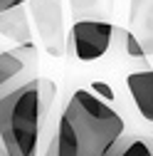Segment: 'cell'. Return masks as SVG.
I'll list each match as a JSON object with an SVG mask.
<instances>
[{
    "label": "cell",
    "mask_w": 153,
    "mask_h": 156,
    "mask_svg": "<svg viewBox=\"0 0 153 156\" xmlns=\"http://www.w3.org/2000/svg\"><path fill=\"white\" fill-rule=\"evenodd\" d=\"M54 97V82L37 77L35 82L0 99V136L10 156H37L40 129Z\"/></svg>",
    "instance_id": "obj_1"
},
{
    "label": "cell",
    "mask_w": 153,
    "mask_h": 156,
    "mask_svg": "<svg viewBox=\"0 0 153 156\" xmlns=\"http://www.w3.org/2000/svg\"><path fill=\"white\" fill-rule=\"evenodd\" d=\"M72 126L79 156H104L124 136V119L89 89H76L62 114Z\"/></svg>",
    "instance_id": "obj_2"
},
{
    "label": "cell",
    "mask_w": 153,
    "mask_h": 156,
    "mask_svg": "<svg viewBox=\"0 0 153 156\" xmlns=\"http://www.w3.org/2000/svg\"><path fill=\"white\" fill-rule=\"evenodd\" d=\"M114 40V25L101 20H79L69 27L67 50L79 62H91L106 55Z\"/></svg>",
    "instance_id": "obj_3"
},
{
    "label": "cell",
    "mask_w": 153,
    "mask_h": 156,
    "mask_svg": "<svg viewBox=\"0 0 153 156\" xmlns=\"http://www.w3.org/2000/svg\"><path fill=\"white\" fill-rule=\"evenodd\" d=\"M37 80V47L32 42L0 52V99Z\"/></svg>",
    "instance_id": "obj_4"
},
{
    "label": "cell",
    "mask_w": 153,
    "mask_h": 156,
    "mask_svg": "<svg viewBox=\"0 0 153 156\" xmlns=\"http://www.w3.org/2000/svg\"><path fill=\"white\" fill-rule=\"evenodd\" d=\"M30 12L35 15V27L45 40L49 55L64 52V35H62V10L57 0H30Z\"/></svg>",
    "instance_id": "obj_5"
},
{
    "label": "cell",
    "mask_w": 153,
    "mask_h": 156,
    "mask_svg": "<svg viewBox=\"0 0 153 156\" xmlns=\"http://www.w3.org/2000/svg\"><path fill=\"white\" fill-rule=\"evenodd\" d=\"M126 87H128V94L136 104L138 114L153 124V69L131 72L126 77Z\"/></svg>",
    "instance_id": "obj_6"
},
{
    "label": "cell",
    "mask_w": 153,
    "mask_h": 156,
    "mask_svg": "<svg viewBox=\"0 0 153 156\" xmlns=\"http://www.w3.org/2000/svg\"><path fill=\"white\" fill-rule=\"evenodd\" d=\"M0 35L8 37V40H15L17 45L32 42V30H30V23H27L25 5L0 12Z\"/></svg>",
    "instance_id": "obj_7"
},
{
    "label": "cell",
    "mask_w": 153,
    "mask_h": 156,
    "mask_svg": "<svg viewBox=\"0 0 153 156\" xmlns=\"http://www.w3.org/2000/svg\"><path fill=\"white\" fill-rule=\"evenodd\" d=\"M104 156H153V154H151V146H148L146 139H141V136H126L124 134Z\"/></svg>",
    "instance_id": "obj_8"
},
{
    "label": "cell",
    "mask_w": 153,
    "mask_h": 156,
    "mask_svg": "<svg viewBox=\"0 0 153 156\" xmlns=\"http://www.w3.org/2000/svg\"><path fill=\"white\" fill-rule=\"evenodd\" d=\"M124 35V45H126V55L128 57H136V60H143L146 57V47L138 42V37L133 32H126V30H119Z\"/></svg>",
    "instance_id": "obj_9"
},
{
    "label": "cell",
    "mask_w": 153,
    "mask_h": 156,
    "mask_svg": "<svg viewBox=\"0 0 153 156\" xmlns=\"http://www.w3.org/2000/svg\"><path fill=\"white\" fill-rule=\"evenodd\" d=\"M89 92H91V94H97L101 102H111L114 97H116V94H114V87H111V84H106V82H94Z\"/></svg>",
    "instance_id": "obj_10"
},
{
    "label": "cell",
    "mask_w": 153,
    "mask_h": 156,
    "mask_svg": "<svg viewBox=\"0 0 153 156\" xmlns=\"http://www.w3.org/2000/svg\"><path fill=\"white\" fill-rule=\"evenodd\" d=\"M0 156H10V154H8V146H5V141H3V136H0Z\"/></svg>",
    "instance_id": "obj_11"
},
{
    "label": "cell",
    "mask_w": 153,
    "mask_h": 156,
    "mask_svg": "<svg viewBox=\"0 0 153 156\" xmlns=\"http://www.w3.org/2000/svg\"><path fill=\"white\" fill-rule=\"evenodd\" d=\"M5 3H8V0H0V12L5 10Z\"/></svg>",
    "instance_id": "obj_12"
},
{
    "label": "cell",
    "mask_w": 153,
    "mask_h": 156,
    "mask_svg": "<svg viewBox=\"0 0 153 156\" xmlns=\"http://www.w3.org/2000/svg\"><path fill=\"white\" fill-rule=\"evenodd\" d=\"M148 141V146H151V154H153V139H146Z\"/></svg>",
    "instance_id": "obj_13"
}]
</instances>
